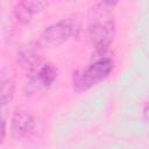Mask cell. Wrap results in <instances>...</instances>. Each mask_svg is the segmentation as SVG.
Here are the masks:
<instances>
[{
	"label": "cell",
	"mask_w": 149,
	"mask_h": 149,
	"mask_svg": "<svg viewBox=\"0 0 149 149\" xmlns=\"http://www.w3.org/2000/svg\"><path fill=\"white\" fill-rule=\"evenodd\" d=\"M78 30L77 26L70 20H61L48 26L40 35L36 45L37 48H55L66 42Z\"/></svg>",
	"instance_id": "obj_3"
},
{
	"label": "cell",
	"mask_w": 149,
	"mask_h": 149,
	"mask_svg": "<svg viewBox=\"0 0 149 149\" xmlns=\"http://www.w3.org/2000/svg\"><path fill=\"white\" fill-rule=\"evenodd\" d=\"M36 128V119L26 111H16L10 121V133L15 139H23L34 133Z\"/></svg>",
	"instance_id": "obj_4"
},
{
	"label": "cell",
	"mask_w": 149,
	"mask_h": 149,
	"mask_svg": "<svg viewBox=\"0 0 149 149\" xmlns=\"http://www.w3.org/2000/svg\"><path fill=\"white\" fill-rule=\"evenodd\" d=\"M47 5L48 3L45 1H21L14 7V16L17 22L28 23L31 17L40 13Z\"/></svg>",
	"instance_id": "obj_5"
},
{
	"label": "cell",
	"mask_w": 149,
	"mask_h": 149,
	"mask_svg": "<svg viewBox=\"0 0 149 149\" xmlns=\"http://www.w3.org/2000/svg\"><path fill=\"white\" fill-rule=\"evenodd\" d=\"M143 119L149 122V102H148V104L144 106V108H143Z\"/></svg>",
	"instance_id": "obj_8"
},
{
	"label": "cell",
	"mask_w": 149,
	"mask_h": 149,
	"mask_svg": "<svg viewBox=\"0 0 149 149\" xmlns=\"http://www.w3.org/2000/svg\"><path fill=\"white\" fill-rule=\"evenodd\" d=\"M115 2L100 1L94 3L87 14V35L91 45L99 54H105L113 43L115 24L113 6Z\"/></svg>",
	"instance_id": "obj_1"
},
{
	"label": "cell",
	"mask_w": 149,
	"mask_h": 149,
	"mask_svg": "<svg viewBox=\"0 0 149 149\" xmlns=\"http://www.w3.org/2000/svg\"><path fill=\"white\" fill-rule=\"evenodd\" d=\"M1 104L5 107L13 98L14 90H15V79H14V72L10 69L2 68L1 74Z\"/></svg>",
	"instance_id": "obj_7"
},
{
	"label": "cell",
	"mask_w": 149,
	"mask_h": 149,
	"mask_svg": "<svg viewBox=\"0 0 149 149\" xmlns=\"http://www.w3.org/2000/svg\"><path fill=\"white\" fill-rule=\"evenodd\" d=\"M113 61L107 56H102L90 63L85 68H80L73 72L72 87L76 92L80 93L87 91L100 81L105 80L113 70Z\"/></svg>",
	"instance_id": "obj_2"
},
{
	"label": "cell",
	"mask_w": 149,
	"mask_h": 149,
	"mask_svg": "<svg viewBox=\"0 0 149 149\" xmlns=\"http://www.w3.org/2000/svg\"><path fill=\"white\" fill-rule=\"evenodd\" d=\"M57 78V69L54 64L47 63L38 65L31 72V80L42 87H49Z\"/></svg>",
	"instance_id": "obj_6"
}]
</instances>
